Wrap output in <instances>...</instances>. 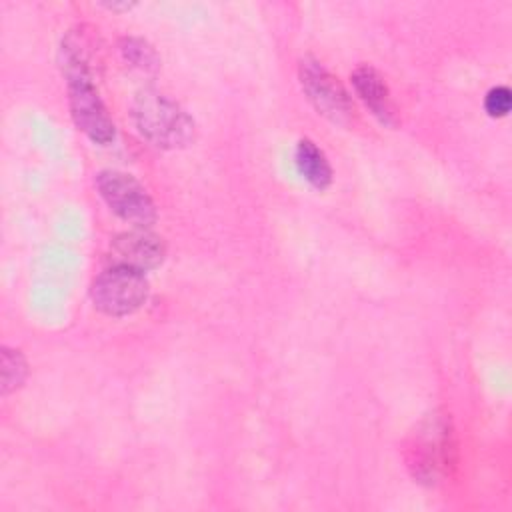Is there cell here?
<instances>
[{
    "label": "cell",
    "instance_id": "6da1fadb",
    "mask_svg": "<svg viewBox=\"0 0 512 512\" xmlns=\"http://www.w3.org/2000/svg\"><path fill=\"white\" fill-rule=\"evenodd\" d=\"M138 132L158 148H184L194 140V120L168 94L146 88L132 102Z\"/></svg>",
    "mask_w": 512,
    "mask_h": 512
},
{
    "label": "cell",
    "instance_id": "7a4b0ae2",
    "mask_svg": "<svg viewBox=\"0 0 512 512\" xmlns=\"http://www.w3.org/2000/svg\"><path fill=\"white\" fill-rule=\"evenodd\" d=\"M406 462L414 478L434 484L454 462V440L450 422L444 416H432L420 424L406 448Z\"/></svg>",
    "mask_w": 512,
    "mask_h": 512
},
{
    "label": "cell",
    "instance_id": "3957f363",
    "mask_svg": "<svg viewBox=\"0 0 512 512\" xmlns=\"http://www.w3.org/2000/svg\"><path fill=\"white\" fill-rule=\"evenodd\" d=\"M148 298V280L144 272L126 264L106 268L92 284L94 306L108 316H126L136 312Z\"/></svg>",
    "mask_w": 512,
    "mask_h": 512
},
{
    "label": "cell",
    "instance_id": "277c9868",
    "mask_svg": "<svg viewBox=\"0 0 512 512\" xmlns=\"http://www.w3.org/2000/svg\"><path fill=\"white\" fill-rule=\"evenodd\" d=\"M96 186L108 208L136 228H148L156 222V206L144 186L126 172L104 170L96 178Z\"/></svg>",
    "mask_w": 512,
    "mask_h": 512
},
{
    "label": "cell",
    "instance_id": "5b68a950",
    "mask_svg": "<svg viewBox=\"0 0 512 512\" xmlns=\"http://www.w3.org/2000/svg\"><path fill=\"white\" fill-rule=\"evenodd\" d=\"M300 84L318 114L338 124H346L352 118L354 104L346 88L318 60L304 58L300 62Z\"/></svg>",
    "mask_w": 512,
    "mask_h": 512
},
{
    "label": "cell",
    "instance_id": "8992f818",
    "mask_svg": "<svg viewBox=\"0 0 512 512\" xmlns=\"http://www.w3.org/2000/svg\"><path fill=\"white\" fill-rule=\"evenodd\" d=\"M68 104L78 130H82L92 142L110 144L114 140V122L90 78L68 82Z\"/></svg>",
    "mask_w": 512,
    "mask_h": 512
},
{
    "label": "cell",
    "instance_id": "52a82bcc",
    "mask_svg": "<svg viewBox=\"0 0 512 512\" xmlns=\"http://www.w3.org/2000/svg\"><path fill=\"white\" fill-rule=\"evenodd\" d=\"M112 252L118 258L116 264H126L130 268L146 272L162 264L166 246L156 234L148 232L146 228H136L118 234L112 242Z\"/></svg>",
    "mask_w": 512,
    "mask_h": 512
},
{
    "label": "cell",
    "instance_id": "ba28073f",
    "mask_svg": "<svg viewBox=\"0 0 512 512\" xmlns=\"http://www.w3.org/2000/svg\"><path fill=\"white\" fill-rule=\"evenodd\" d=\"M352 84L360 100L370 108V112L386 126L396 124V108L390 96V90L380 76L378 70L372 66H358L352 74Z\"/></svg>",
    "mask_w": 512,
    "mask_h": 512
},
{
    "label": "cell",
    "instance_id": "9c48e42d",
    "mask_svg": "<svg viewBox=\"0 0 512 512\" xmlns=\"http://www.w3.org/2000/svg\"><path fill=\"white\" fill-rule=\"evenodd\" d=\"M296 166L300 174L310 182L314 188L324 190L332 182V168L326 154L308 138L300 140L296 146Z\"/></svg>",
    "mask_w": 512,
    "mask_h": 512
},
{
    "label": "cell",
    "instance_id": "30bf717a",
    "mask_svg": "<svg viewBox=\"0 0 512 512\" xmlns=\"http://www.w3.org/2000/svg\"><path fill=\"white\" fill-rule=\"evenodd\" d=\"M120 54L130 66H134L142 72H154L160 66L156 50L142 38H134V36L122 38L120 40Z\"/></svg>",
    "mask_w": 512,
    "mask_h": 512
},
{
    "label": "cell",
    "instance_id": "8fae6325",
    "mask_svg": "<svg viewBox=\"0 0 512 512\" xmlns=\"http://www.w3.org/2000/svg\"><path fill=\"white\" fill-rule=\"evenodd\" d=\"M28 374V364L20 350L2 348V392L8 394L22 386Z\"/></svg>",
    "mask_w": 512,
    "mask_h": 512
},
{
    "label": "cell",
    "instance_id": "7c38bea8",
    "mask_svg": "<svg viewBox=\"0 0 512 512\" xmlns=\"http://www.w3.org/2000/svg\"><path fill=\"white\" fill-rule=\"evenodd\" d=\"M512 106V94L506 86H496L486 94L484 108L492 118H502L510 112Z\"/></svg>",
    "mask_w": 512,
    "mask_h": 512
},
{
    "label": "cell",
    "instance_id": "4fadbf2b",
    "mask_svg": "<svg viewBox=\"0 0 512 512\" xmlns=\"http://www.w3.org/2000/svg\"><path fill=\"white\" fill-rule=\"evenodd\" d=\"M104 6L108 8V10H130L134 4H130V2H104Z\"/></svg>",
    "mask_w": 512,
    "mask_h": 512
}]
</instances>
